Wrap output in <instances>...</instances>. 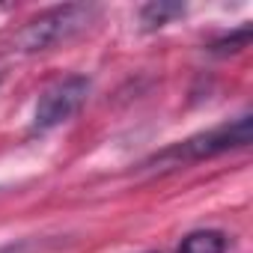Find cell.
I'll return each mask as SVG.
<instances>
[{"label":"cell","instance_id":"5b68a950","mask_svg":"<svg viewBox=\"0 0 253 253\" xmlns=\"http://www.w3.org/2000/svg\"><path fill=\"white\" fill-rule=\"evenodd\" d=\"M176 15H185V6H179V3H149V6L140 9V24H143V30H155V27H164Z\"/></svg>","mask_w":253,"mask_h":253},{"label":"cell","instance_id":"52a82bcc","mask_svg":"<svg viewBox=\"0 0 253 253\" xmlns=\"http://www.w3.org/2000/svg\"><path fill=\"white\" fill-rule=\"evenodd\" d=\"M30 241H9V244H0V253H27Z\"/></svg>","mask_w":253,"mask_h":253},{"label":"cell","instance_id":"3957f363","mask_svg":"<svg viewBox=\"0 0 253 253\" xmlns=\"http://www.w3.org/2000/svg\"><path fill=\"white\" fill-rule=\"evenodd\" d=\"M89 95V78L84 75H69L60 78L57 84H51L39 101H36V113H33V131H51L57 125H63L66 119H72L81 104Z\"/></svg>","mask_w":253,"mask_h":253},{"label":"cell","instance_id":"6da1fadb","mask_svg":"<svg viewBox=\"0 0 253 253\" xmlns=\"http://www.w3.org/2000/svg\"><path fill=\"white\" fill-rule=\"evenodd\" d=\"M250 113H241L223 125H214L209 131H200L164 152H158L146 167L152 170H176V167H185V164H194V161H206V158H214V155H223L229 149H244L250 143Z\"/></svg>","mask_w":253,"mask_h":253},{"label":"cell","instance_id":"8992f818","mask_svg":"<svg viewBox=\"0 0 253 253\" xmlns=\"http://www.w3.org/2000/svg\"><path fill=\"white\" fill-rule=\"evenodd\" d=\"M247 42H250V27L244 24V27H238L232 36H226V39L214 42V45H211V51H214V54H229V51H241V48H247Z\"/></svg>","mask_w":253,"mask_h":253},{"label":"cell","instance_id":"7a4b0ae2","mask_svg":"<svg viewBox=\"0 0 253 253\" xmlns=\"http://www.w3.org/2000/svg\"><path fill=\"white\" fill-rule=\"evenodd\" d=\"M98 15L95 6L86 3H69V6H54L48 12H42L39 18L27 21V27L18 33V48L21 51H48L60 42H69L72 36H78L81 30H86V24Z\"/></svg>","mask_w":253,"mask_h":253},{"label":"cell","instance_id":"277c9868","mask_svg":"<svg viewBox=\"0 0 253 253\" xmlns=\"http://www.w3.org/2000/svg\"><path fill=\"white\" fill-rule=\"evenodd\" d=\"M176 253H226V235L217 229H194L182 238Z\"/></svg>","mask_w":253,"mask_h":253}]
</instances>
